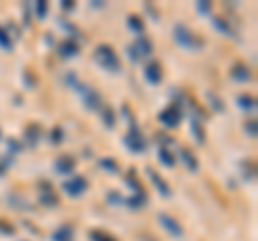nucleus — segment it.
<instances>
[{"instance_id": "1", "label": "nucleus", "mask_w": 258, "mask_h": 241, "mask_svg": "<svg viewBox=\"0 0 258 241\" xmlns=\"http://www.w3.org/2000/svg\"><path fill=\"white\" fill-rule=\"evenodd\" d=\"M95 61L101 69L110 71V74H120V61H118V54L114 52V47L108 45V43H101L97 45L95 50Z\"/></svg>"}, {"instance_id": "2", "label": "nucleus", "mask_w": 258, "mask_h": 241, "mask_svg": "<svg viewBox=\"0 0 258 241\" xmlns=\"http://www.w3.org/2000/svg\"><path fill=\"white\" fill-rule=\"evenodd\" d=\"M174 41L181 47H185V50H198V47H203V41L187 26H183V24H176L174 26Z\"/></svg>"}, {"instance_id": "3", "label": "nucleus", "mask_w": 258, "mask_h": 241, "mask_svg": "<svg viewBox=\"0 0 258 241\" xmlns=\"http://www.w3.org/2000/svg\"><path fill=\"white\" fill-rule=\"evenodd\" d=\"M62 190H64V194L67 196H82L84 192L88 190V181H86V176L76 174V176H71L69 181L62 183Z\"/></svg>"}, {"instance_id": "4", "label": "nucleus", "mask_w": 258, "mask_h": 241, "mask_svg": "<svg viewBox=\"0 0 258 241\" xmlns=\"http://www.w3.org/2000/svg\"><path fill=\"white\" fill-rule=\"evenodd\" d=\"M125 144L129 151H134V153H142L144 149H147V140H144V136L140 134V130L132 123V130H129L127 138H125Z\"/></svg>"}, {"instance_id": "5", "label": "nucleus", "mask_w": 258, "mask_h": 241, "mask_svg": "<svg viewBox=\"0 0 258 241\" xmlns=\"http://www.w3.org/2000/svg\"><path fill=\"white\" fill-rule=\"evenodd\" d=\"M181 108L176 106V103H172V106H168L164 112L159 114V120H161V125H166V127H176L181 123Z\"/></svg>"}, {"instance_id": "6", "label": "nucleus", "mask_w": 258, "mask_h": 241, "mask_svg": "<svg viewBox=\"0 0 258 241\" xmlns=\"http://www.w3.org/2000/svg\"><path fill=\"white\" fill-rule=\"evenodd\" d=\"M76 91H80V95L84 97V103H86V108H91V110H97L101 106V97H99V93L93 91V88H88L84 84H76Z\"/></svg>"}, {"instance_id": "7", "label": "nucleus", "mask_w": 258, "mask_h": 241, "mask_svg": "<svg viewBox=\"0 0 258 241\" xmlns=\"http://www.w3.org/2000/svg\"><path fill=\"white\" fill-rule=\"evenodd\" d=\"M159 224H161V226H164L168 232H170V235L172 237H181L183 235V228H181V224L179 222H176L174 218H172V215H168V213H159Z\"/></svg>"}, {"instance_id": "8", "label": "nucleus", "mask_w": 258, "mask_h": 241, "mask_svg": "<svg viewBox=\"0 0 258 241\" xmlns=\"http://www.w3.org/2000/svg\"><path fill=\"white\" fill-rule=\"evenodd\" d=\"M147 174H149V179L153 181V186L157 188L159 194H161V196H166V198H170V194H172V192H170V186H168V183L161 179V176H159L155 170H153V168H147Z\"/></svg>"}, {"instance_id": "9", "label": "nucleus", "mask_w": 258, "mask_h": 241, "mask_svg": "<svg viewBox=\"0 0 258 241\" xmlns=\"http://www.w3.org/2000/svg\"><path fill=\"white\" fill-rule=\"evenodd\" d=\"M132 47H134V54L138 56V61H140V56H151V54H153V43H151V39L142 37V35L136 39V43H134Z\"/></svg>"}, {"instance_id": "10", "label": "nucleus", "mask_w": 258, "mask_h": 241, "mask_svg": "<svg viewBox=\"0 0 258 241\" xmlns=\"http://www.w3.org/2000/svg\"><path fill=\"white\" fill-rule=\"evenodd\" d=\"M144 78H147L149 84H159L161 82V65L159 63H149L147 67H144Z\"/></svg>"}, {"instance_id": "11", "label": "nucleus", "mask_w": 258, "mask_h": 241, "mask_svg": "<svg viewBox=\"0 0 258 241\" xmlns=\"http://www.w3.org/2000/svg\"><path fill=\"white\" fill-rule=\"evenodd\" d=\"M58 54L62 56V58H74V56L80 54V47H78V43L74 41V39H64V41L58 45Z\"/></svg>"}, {"instance_id": "12", "label": "nucleus", "mask_w": 258, "mask_h": 241, "mask_svg": "<svg viewBox=\"0 0 258 241\" xmlns=\"http://www.w3.org/2000/svg\"><path fill=\"white\" fill-rule=\"evenodd\" d=\"M56 172H60V174H71L74 172V168H76V162H74V157H69V155H64L60 159H56Z\"/></svg>"}, {"instance_id": "13", "label": "nucleus", "mask_w": 258, "mask_h": 241, "mask_svg": "<svg viewBox=\"0 0 258 241\" xmlns=\"http://www.w3.org/2000/svg\"><path fill=\"white\" fill-rule=\"evenodd\" d=\"M179 157H181V162L187 166L191 172H196V170H198V159L194 157V153H191L189 149H181V151H179Z\"/></svg>"}, {"instance_id": "14", "label": "nucleus", "mask_w": 258, "mask_h": 241, "mask_svg": "<svg viewBox=\"0 0 258 241\" xmlns=\"http://www.w3.org/2000/svg\"><path fill=\"white\" fill-rule=\"evenodd\" d=\"M230 76H232V80H237V82H247V80L252 78V74H249V69H247L245 65H241V63H237V65L232 67Z\"/></svg>"}, {"instance_id": "15", "label": "nucleus", "mask_w": 258, "mask_h": 241, "mask_svg": "<svg viewBox=\"0 0 258 241\" xmlns=\"http://www.w3.org/2000/svg\"><path fill=\"white\" fill-rule=\"evenodd\" d=\"M52 239L54 241H74V228H71V226H60L52 235Z\"/></svg>"}, {"instance_id": "16", "label": "nucleus", "mask_w": 258, "mask_h": 241, "mask_svg": "<svg viewBox=\"0 0 258 241\" xmlns=\"http://www.w3.org/2000/svg\"><path fill=\"white\" fill-rule=\"evenodd\" d=\"M0 47H3V50H13V41H11V37H9V30L7 28H3L0 26Z\"/></svg>"}, {"instance_id": "17", "label": "nucleus", "mask_w": 258, "mask_h": 241, "mask_svg": "<svg viewBox=\"0 0 258 241\" xmlns=\"http://www.w3.org/2000/svg\"><path fill=\"white\" fill-rule=\"evenodd\" d=\"M127 26L134 30V33H142V28H144V24H142V20L138 18V15H129V20H127Z\"/></svg>"}, {"instance_id": "18", "label": "nucleus", "mask_w": 258, "mask_h": 241, "mask_svg": "<svg viewBox=\"0 0 258 241\" xmlns=\"http://www.w3.org/2000/svg\"><path fill=\"white\" fill-rule=\"evenodd\" d=\"M237 103H239V108H243V110H254L256 99L249 97V95H241V97L237 99Z\"/></svg>"}, {"instance_id": "19", "label": "nucleus", "mask_w": 258, "mask_h": 241, "mask_svg": "<svg viewBox=\"0 0 258 241\" xmlns=\"http://www.w3.org/2000/svg\"><path fill=\"white\" fill-rule=\"evenodd\" d=\"M101 118H103V123H106V127H114V123H116V116L110 108H101Z\"/></svg>"}, {"instance_id": "20", "label": "nucleus", "mask_w": 258, "mask_h": 241, "mask_svg": "<svg viewBox=\"0 0 258 241\" xmlns=\"http://www.w3.org/2000/svg\"><path fill=\"white\" fill-rule=\"evenodd\" d=\"M213 26L220 30V33H224V35H228V37H232V28L226 24L222 18H213Z\"/></svg>"}, {"instance_id": "21", "label": "nucleus", "mask_w": 258, "mask_h": 241, "mask_svg": "<svg viewBox=\"0 0 258 241\" xmlns=\"http://www.w3.org/2000/svg\"><path fill=\"white\" fill-rule=\"evenodd\" d=\"M91 239L93 241H116L114 237L110 235L106 230H91Z\"/></svg>"}, {"instance_id": "22", "label": "nucleus", "mask_w": 258, "mask_h": 241, "mask_svg": "<svg viewBox=\"0 0 258 241\" xmlns=\"http://www.w3.org/2000/svg\"><path fill=\"white\" fill-rule=\"evenodd\" d=\"M159 162H161V164H164L166 168H172V166L176 164V162H174V157H172L170 153H168V151H166V149H161V151H159Z\"/></svg>"}, {"instance_id": "23", "label": "nucleus", "mask_w": 258, "mask_h": 241, "mask_svg": "<svg viewBox=\"0 0 258 241\" xmlns=\"http://www.w3.org/2000/svg\"><path fill=\"white\" fill-rule=\"evenodd\" d=\"M191 132H194V136H196V140H198V142H205V132H203V125H200L196 118H191Z\"/></svg>"}, {"instance_id": "24", "label": "nucleus", "mask_w": 258, "mask_h": 241, "mask_svg": "<svg viewBox=\"0 0 258 241\" xmlns=\"http://www.w3.org/2000/svg\"><path fill=\"white\" fill-rule=\"evenodd\" d=\"M99 166L106 168V170H110V172H118V164L114 162V159H110V157H101L99 159Z\"/></svg>"}, {"instance_id": "25", "label": "nucleus", "mask_w": 258, "mask_h": 241, "mask_svg": "<svg viewBox=\"0 0 258 241\" xmlns=\"http://www.w3.org/2000/svg\"><path fill=\"white\" fill-rule=\"evenodd\" d=\"M41 200H43V205H50V207L56 205V196L50 188H45V192H41Z\"/></svg>"}, {"instance_id": "26", "label": "nucleus", "mask_w": 258, "mask_h": 241, "mask_svg": "<svg viewBox=\"0 0 258 241\" xmlns=\"http://www.w3.org/2000/svg\"><path fill=\"white\" fill-rule=\"evenodd\" d=\"M26 136H30V144H37V138H39V127L37 125H30L28 130H26Z\"/></svg>"}, {"instance_id": "27", "label": "nucleus", "mask_w": 258, "mask_h": 241, "mask_svg": "<svg viewBox=\"0 0 258 241\" xmlns=\"http://www.w3.org/2000/svg\"><path fill=\"white\" fill-rule=\"evenodd\" d=\"M47 15V3H37V18L43 20Z\"/></svg>"}, {"instance_id": "28", "label": "nucleus", "mask_w": 258, "mask_h": 241, "mask_svg": "<svg viewBox=\"0 0 258 241\" xmlns=\"http://www.w3.org/2000/svg\"><path fill=\"white\" fill-rule=\"evenodd\" d=\"M50 138H52V142H54V144H58V142H62V132H60V127H54V130H52V136H50Z\"/></svg>"}, {"instance_id": "29", "label": "nucleus", "mask_w": 258, "mask_h": 241, "mask_svg": "<svg viewBox=\"0 0 258 241\" xmlns=\"http://www.w3.org/2000/svg\"><path fill=\"white\" fill-rule=\"evenodd\" d=\"M0 230L7 232V235H13V232H15V228L11 226V224H7L5 220H0Z\"/></svg>"}, {"instance_id": "30", "label": "nucleus", "mask_w": 258, "mask_h": 241, "mask_svg": "<svg viewBox=\"0 0 258 241\" xmlns=\"http://www.w3.org/2000/svg\"><path fill=\"white\" fill-rule=\"evenodd\" d=\"M245 132L252 134V136H256V120H249V125L245 127Z\"/></svg>"}, {"instance_id": "31", "label": "nucleus", "mask_w": 258, "mask_h": 241, "mask_svg": "<svg viewBox=\"0 0 258 241\" xmlns=\"http://www.w3.org/2000/svg\"><path fill=\"white\" fill-rule=\"evenodd\" d=\"M209 9H211V5L209 3H198V11L200 13H209Z\"/></svg>"}]
</instances>
